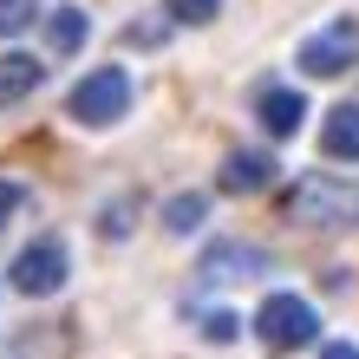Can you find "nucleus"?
I'll list each match as a JSON object with an SVG mask.
<instances>
[{"instance_id":"f257e3e1","label":"nucleus","mask_w":359,"mask_h":359,"mask_svg":"<svg viewBox=\"0 0 359 359\" xmlns=\"http://www.w3.org/2000/svg\"><path fill=\"white\" fill-rule=\"evenodd\" d=\"M66 111H72V124H86V131L118 124L124 111H131V72H124V66H98V72H86V79L72 86V98H66Z\"/></svg>"},{"instance_id":"f03ea898","label":"nucleus","mask_w":359,"mask_h":359,"mask_svg":"<svg viewBox=\"0 0 359 359\" xmlns=\"http://www.w3.org/2000/svg\"><path fill=\"white\" fill-rule=\"evenodd\" d=\"M255 333H262L268 353H294V346L320 340V313H313V301H301V294H268L255 307Z\"/></svg>"},{"instance_id":"7ed1b4c3","label":"nucleus","mask_w":359,"mask_h":359,"mask_svg":"<svg viewBox=\"0 0 359 359\" xmlns=\"http://www.w3.org/2000/svg\"><path fill=\"white\" fill-rule=\"evenodd\" d=\"M359 59V20H333V27H320L313 39H301V72L307 79H333L346 72Z\"/></svg>"},{"instance_id":"20e7f679","label":"nucleus","mask_w":359,"mask_h":359,"mask_svg":"<svg viewBox=\"0 0 359 359\" xmlns=\"http://www.w3.org/2000/svg\"><path fill=\"white\" fill-rule=\"evenodd\" d=\"M281 216L287 222H301V229H327V222H340L346 216V189L340 183H327V177H301L281 196Z\"/></svg>"},{"instance_id":"39448f33","label":"nucleus","mask_w":359,"mask_h":359,"mask_svg":"<svg viewBox=\"0 0 359 359\" xmlns=\"http://www.w3.org/2000/svg\"><path fill=\"white\" fill-rule=\"evenodd\" d=\"M66 274H72L66 248L59 242H33V248H20V262H13V287L27 294V301H46V294L66 287Z\"/></svg>"},{"instance_id":"423d86ee","label":"nucleus","mask_w":359,"mask_h":359,"mask_svg":"<svg viewBox=\"0 0 359 359\" xmlns=\"http://www.w3.org/2000/svg\"><path fill=\"white\" fill-rule=\"evenodd\" d=\"M255 118H262V131H268V137H294V131L307 124V98L294 92V86H268L262 104H255Z\"/></svg>"},{"instance_id":"0eeeda50","label":"nucleus","mask_w":359,"mask_h":359,"mask_svg":"<svg viewBox=\"0 0 359 359\" xmlns=\"http://www.w3.org/2000/svg\"><path fill=\"white\" fill-rule=\"evenodd\" d=\"M268 183H274V157L268 151H229L222 157V189L229 196H255Z\"/></svg>"},{"instance_id":"6e6552de","label":"nucleus","mask_w":359,"mask_h":359,"mask_svg":"<svg viewBox=\"0 0 359 359\" xmlns=\"http://www.w3.org/2000/svg\"><path fill=\"white\" fill-rule=\"evenodd\" d=\"M39 79H46V66H39L33 53H0V111L20 104V98H33Z\"/></svg>"},{"instance_id":"1a4fd4ad","label":"nucleus","mask_w":359,"mask_h":359,"mask_svg":"<svg viewBox=\"0 0 359 359\" xmlns=\"http://www.w3.org/2000/svg\"><path fill=\"white\" fill-rule=\"evenodd\" d=\"M268 255L262 248H242V242H216L203 255V281H236V274H262Z\"/></svg>"},{"instance_id":"9d476101","label":"nucleus","mask_w":359,"mask_h":359,"mask_svg":"<svg viewBox=\"0 0 359 359\" xmlns=\"http://www.w3.org/2000/svg\"><path fill=\"white\" fill-rule=\"evenodd\" d=\"M320 151L333 163H359V104H340V111L327 118V131H320Z\"/></svg>"},{"instance_id":"9b49d317","label":"nucleus","mask_w":359,"mask_h":359,"mask_svg":"<svg viewBox=\"0 0 359 359\" xmlns=\"http://www.w3.org/2000/svg\"><path fill=\"white\" fill-rule=\"evenodd\" d=\"M46 39H53V53H79V46L92 39L86 7H53V13H46Z\"/></svg>"},{"instance_id":"f8f14e48","label":"nucleus","mask_w":359,"mask_h":359,"mask_svg":"<svg viewBox=\"0 0 359 359\" xmlns=\"http://www.w3.org/2000/svg\"><path fill=\"white\" fill-rule=\"evenodd\" d=\"M203 216H209V196H196V189L163 203V229H170V236H189V229H203Z\"/></svg>"},{"instance_id":"ddd939ff","label":"nucleus","mask_w":359,"mask_h":359,"mask_svg":"<svg viewBox=\"0 0 359 359\" xmlns=\"http://www.w3.org/2000/svg\"><path fill=\"white\" fill-rule=\"evenodd\" d=\"M33 13H39V0H0V39L27 33V27H33Z\"/></svg>"},{"instance_id":"4468645a","label":"nucleus","mask_w":359,"mask_h":359,"mask_svg":"<svg viewBox=\"0 0 359 359\" xmlns=\"http://www.w3.org/2000/svg\"><path fill=\"white\" fill-rule=\"evenodd\" d=\"M216 13H222V0H170V20H183V27H209Z\"/></svg>"},{"instance_id":"2eb2a0df","label":"nucleus","mask_w":359,"mask_h":359,"mask_svg":"<svg viewBox=\"0 0 359 359\" xmlns=\"http://www.w3.org/2000/svg\"><path fill=\"white\" fill-rule=\"evenodd\" d=\"M124 229H131V203H104V216H98V236H124Z\"/></svg>"},{"instance_id":"dca6fc26","label":"nucleus","mask_w":359,"mask_h":359,"mask_svg":"<svg viewBox=\"0 0 359 359\" xmlns=\"http://www.w3.org/2000/svg\"><path fill=\"white\" fill-rule=\"evenodd\" d=\"M203 340L229 346V340H236V313H203Z\"/></svg>"},{"instance_id":"f3484780","label":"nucleus","mask_w":359,"mask_h":359,"mask_svg":"<svg viewBox=\"0 0 359 359\" xmlns=\"http://www.w3.org/2000/svg\"><path fill=\"white\" fill-rule=\"evenodd\" d=\"M20 203H27V189H20V183H7V177H0V229H7V222L20 216Z\"/></svg>"},{"instance_id":"a211bd4d","label":"nucleus","mask_w":359,"mask_h":359,"mask_svg":"<svg viewBox=\"0 0 359 359\" xmlns=\"http://www.w3.org/2000/svg\"><path fill=\"white\" fill-rule=\"evenodd\" d=\"M157 39H163V27H157V20H151V27H137V20L124 27V46H157Z\"/></svg>"},{"instance_id":"6ab92c4d","label":"nucleus","mask_w":359,"mask_h":359,"mask_svg":"<svg viewBox=\"0 0 359 359\" xmlns=\"http://www.w3.org/2000/svg\"><path fill=\"white\" fill-rule=\"evenodd\" d=\"M320 359H359V346H353V340H327Z\"/></svg>"}]
</instances>
